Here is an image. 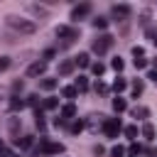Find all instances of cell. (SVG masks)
I'll list each match as a JSON object with an SVG mask.
<instances>
[{
  "instance_id": "1",
  "label": "cell",
  "mask_w": 157,
  "mask_h": 157,
  "mask_svg": "<svg viewBox=\"0 0 157 157\" xmlns=\"http://www.w3.org/2000/svg\"><path fill=\"white\" fill-rule=\"evenodd\" d=\"M5 22H7L10 29H15L20 34H34V29H37V25L32 20H25V17H17V15H7Z\"/></svg>"
},
{
  "instance_id": "2",
  "label": "cell",
  "mask_w": 157,
  "mask_h": 157,
  "mask_svg": "<svg viewBox=\"0 0 157 157\" xmlns=\"http://www.w3.org/2000/svg\"><path fill=\"white\" fill-rule=\"evenodd\" d=\"M64 152V145L61 142H52L47 137L39 140V145L34 147V155H61Z\"/></svg>"
},
{
  "instance_id": "3",
  "label": "cell",
  "mask_w": 157,
  "mask_h": 157,
  "mask_svg": "<svg viewBox=\"0 0 157 157\" xmlns=\"http://www.w3.org/2000/svg\"><path fill=\"white\" fill-rule=\"evenodd\" d=\"M110 47H113V37H110V34H101V37H98V39H93V44H91V49H93L98 56H103Z\"/></svg>"
},
{
  "instance_id": "4",
  "label": "cell",
  "mask_w": 157,
  "mask_h": 157,
  "mask_svg": "<svg viewBox=\"0 0 157 157\" xmlns=\"http://www.w3.org/2000/svg\"><path fill=\"white\" fill-rule=\"evenodd\" d=\"M120 130H123V125H120L118 118H105V120H103V132H105L108 137H118Z\"/></svg>"
},
{
  "instance_id": "5",
  "label": "cell",
  "mask_w": 157,
  "mask_h": 157,
  "mask_svg": "<svg viewBox=\"0 0 157 157\" xmlns=\"http://www.w3.org/2000/svg\"><path fill=\"white\" fill-rule=\"evenodd\" d=\"M56 37H59V39H66V42H71V39H76V37H78V32H76L74 27H69V25H59V27H56Z\"/></svg>"
},
{
  "instance_id": "6",
  "label": "cell",
  "mask_w": 157,
  "mask_h": 157,
  "mask_svg": "<svg viewBox=\"0 0 157 157\" xmlns=\"http://www.w3.org/2000/svg\"><path fill=\"white\" fill-rule=\"evenodd\" d=\"M91 15V5L88 2H81V5H76L74 10H71V20H83V17H88Z\"/></svg>"
},
{
  "instance_id": "7",
  "label": "cell",
  "mask_w": 157,
  "mask_h": 157,
  "mask_svg": "<svg viewBox=\"0 0 157 157\" xmlns=\"http://www.w3.org/2000/svg\"><path fill=\"white\" fill-rule=\"evenodd\" d=\"M44 71H47V61H34V64H29L27 76L29 78H37V76H44Z\"/></svg>"
},
{
  "instance_id": "8",
  "label": "cell",
  "mask_w": 157,
  "mask_h": 157,
  "mask_svg": "<svg viewBox=\"0 0 157 157\" xmlns=\"http://www.w3.org/2000/svg\"><path fill=\"white\" fill-rule=\"evenodd\" d=\"M103 115H88L86 118V128L91 130V132H98V128L103 130V120H101Z\"/></svg>"
},
{
  "instance_id": "9",
  "label": "cell",
  "mask_w": 157,
  "mask_h": 157,
  "mask_svg": "<svg viewBox=\"0 0 157 157\" xmlns=\"http://www.w3.org/2000/svg\"><path fill=\"white\" fill-rule=\"evenodd\" d=\"M74 69H76V61L74 59H64L59 64V76H69V74H74Z\"/></svg>"
},
{
  "instance_id": "10",
  "label": "cell",
  "mask_w": 157,
  "mask_h": 157,
  "mask_svg": "<svg viewBox=\"0 0 157 157\" xmlns=\"http://www.w3.org/2000/svg\"><path fill=\"white\" fill-rule=\"evenodd\" d=\"M59 118H61V120L76 118V105H74V103H66V105H61V110H59Z\"/></svg>"
},
{
  "instance_id": "11",
  "label": "cell",
  "mask_w": 157,
  "mask_h": 157,
  "mask_svg": "<svg viewBox=\"0 0 157 157\" xmlns=\"http://www.w3.org/2000/svg\"><path fill=\"white\" fill-rule=\"evenodd\" d=\"M130 113H132V118H137V120H145V118L150 115V110H147L145 105H135V108H132Z\"/></svg>"
},
{
  "instance_id": "12",
  "label": "cell",
  "mask_w": 157,
  "mask_h": 157,
  "mask_svg": "<svg viewBox=\"0 0 157 157\" xmlns=\"http://www.w3.org/2000/svg\"><path fill=\"white\" fill-rule=\"evenodd\" d=\"M113 15L115 17H128L130 15V5H113Z\"/></svg>"
},
{
  "instance_id": "13",
  "label": "cell",
  "mask_w": 157,
  "mask_h": 157,
  "mask_svg": "<svg viewBox=\"0 0 157 157\" xmlns=\"http://www.w3.org/2000/svg\"><path fill=\"white\" fill-rule=\"evenodd\" d=\"M25 105H27V101H22V98H17V96L10 98V110H12V113H15V110H22Z\"/></svg>"
},
{
  "instance_id": "14",
  "label": "cell",
  "mask_w": 157,
  "mask_h": 157,
  "mask_svg": "<svg viewBox=\"0 0 157 157\" xmlns=\"http://www.w3.org/2000/svg\"><path fill=\"white\" fill-rule=\"evenodd\" d=\"M7 128H10V132H12V135H17V132H20V128H22V120L15 115V118H10V120H7Z\"/></svg>"
},
{
  "instance_id": "15",
  "label": "cell",
  "mask_w": 157,
  "mask_h": 157,
  "mask_svg": "<svg viewBox=\"0 0 157 157\" xmlns=\"http://www.w3.org/2000/svg\"><path fill=\"white\" fill-rule=\"evenodd\" d=\"M74 61H76V66H81V69L91 66V56H88V54H78V56H76Z\"/></svg>"
},
{
  "instance_id": "16",
  "label": "cell",
  "mask_w": 157,
  "mask_h": 157,
  "mask_svg": "<svg viewBox=\"0 0 157 157\" xmlns=\"http://www.w3.org/2000/svg\"><path fill=\"white\" fill-rule=\"evenodd\" d=\"M125 108H128L125 98H120V96H118V98H113V110H115V113H123Z\"/></svg>"
},
{
  "instance_id": "17",
  "label": "cell",
  "mask_w": 157,
  "mask_h": 157,
  "mask_svg": "<svg viewBox=\"0 0 157 157\" xmlns=\"http://www.w3.org/2000/svg\"><path fill=\"white\" fill-rule=\"evenodd\" d=\"M15 145L22 147V150H27V147H32V137H29V135H25V137H15Z\"/></svg>"
},
{
  "instance_id": "18",
  "label": "cell",
  "mask_w": 157,
  "mask_h": 157,
  "mask_svg": "<svg viewBox=\"0 0 157 157\" xmlns=\"http://www.w3.org/2000/svg\"><path fill=\"white\" fill-rule=\"evenodd\" d=\"M56 83H59L56 78H42V83H39V86H42L44 91H54V88H56Z\"/></svg>"
},
{
  "instance_id": "19",
  "label": "cell",
  "mask_w": 157,
  "mask_h": 157,
  "mask_svg": "<svg viewBox=\"0 0 157 157\" xmlns=\"http://www.w3.org/2000/svg\"><path fill=\"white\" fill-rule=\"evenodd\" d=\"M125 88H128V81H125V78H115V81H113V91H115V93H123Z\"/></svg>"
},
{
  "instance_id": "20",
  "label": "cell",
  "mask_w": 157,
  "mask_h": 157,
  "mask_svg": "<svg viewBox=\"0 0 157 157\" xmlns=\"http://www.w3.org/2000/svg\"><path fill=\"white\" fill-rule=\"evenodd\" d=\"M76 93H78V91H76V86H66V88H61V96H64V98H69V101H74V98H76Z\"/></svg>"
},
{
  "instance_id": "21",
  "label": "cell",
  "mask_w": 157,
  "mask_h": 157,
  "mask_svg": "<svg viewBox=\"0 0 157 157\" xmlns=\"http://www.w3.org/2000/svg\"><path fill=\"white\" fill-rule=\"evenodd\" d=\"M142 135H145L147 140H155V125H152V123H145V125H142Z\"/></svg>"
},
{
  "instance_id": "22",
  "label": "cell",
  "mask_w": 157,
  "mask_h": 157,
  "mask_svg": "<svg viewBox=\"0 0 157 157\" xmlns=\"http://www.w3.org/2000/svg\"><path fill=\"white\" fill-rule=\"evenodd\" d=\"M56 105H59V101H56V98H44V103H42V108H44V110H54Z\"/></svg>"
},
{
  "instance_id": "23",
  "label": "cell",
  "mask_w": 157,
  "mask_h": 157,
  "mask_svg": "<svg viewBox=\"0 0 157 157\" xmlns=\"http://www.w3.org/2000/svg\"><path fill=\"white\" fill-rule=\"evenodd\" d=\"M81 130H83V123H81V120H74V123L69 125V132H71V135H78Z\"/></svg>"
},
{
  "instance_id": "24",
  "label": "cell",
  "mask_w": 157,
  "mask_h": 157,
  "mask_svg": "<svg viewBox=\"0 0 157 157\" xmlns=\"http://www.w3.org/2000/svg\"><path fill=\"white\" fill-rule=\"evenodd\" d=\"M86 88H88V78L86 76H78L76 78V91H86Z\"/></svg>"
},
{
  "instance_id": "25",
  "label": "cell",
  "mask_w": 157,
  "mask_h": 157,
  "mask_svg": "<svg viewBox=\"0 0 157 157\" xmlns=\"http://www.w3.org/2000/svg\"><path fill=\"white\" fill-rule=\"evenodd\" d=\"M93 27H96V29H105V27H108V20H105V17H96V20H93Z\"/></svg>"
},
{
  "instance_id": "26",
  "label": "cell",
  "mask_w": 157,
  "mask_h": 157,
  "mask_svg": "<svg viewBox=\"0 0 157 157\" xmlns=\"http://www.w3.org/2000/svg\"><path fill=\"white\" fill-rule=\"evenodd\" d=\"M91 71H93L96 76H103V71H105V66H103L101 61H96V64H91Z\"/></svg>"
},
{
  "instance_id": "27",
  "label": "cell",
  "mask_w": 157,
  "mask_h": 157,
  "mask_svg": "<svg viewBox=\"0 0 157 157\" xmlns=\"http://www.w3.org/2000/svg\"><path fill=\"white\" fill-rule=\"evenodd\" d=\"M142 88H145V86H142V81H140V78H135V81H132V93H135V96H140V93H142Z\"/></svg>"
},
{
  "instance_id": "28",
  "label": "cell",
  "mask_w": 157,
  "mask_h": 157,
  "mask_svg": "<svg viewBox=\"0 0 157 157\" xmlns=\"http://www.w3.org/2000/svg\"><path fill=\"white\" fill-rule=\"evenodd\" d=\"M125 135H128L130 140H135V137H137V125H128V128H125Z\"/></svg>"
},
{
  "instance_id": "29",
  "label": "cell",
  "mask_w": 157,
  "mask_h": 157,
  "mask_svg": "<svg viewBox=\"0 0 157 157\" xmlns=\"http://www.w3.org/2000/svg\"><path fill=\"white\" fill-rule=\"evenodd\" d=\"M110 157H125V147H120V145H115V147L110 150Z\"/></svg>"
},
{
  "instance_id": "30",
  "label": "cell",
  "mask_w": 157,
  "mask_h": 157,
  "mask_svg": "<svg viewBox=\"0 0 157 157\" xmlns=\"http://www.w3.org/2000/svg\"><path fill=\"white\" fill-rule=\"evenodd\" d=\"M110 66H113L115 71H123V66H125V64H123V59H120V56H115V59L110 61Z\"/></svg>"
},
{
  "instance_id": "31",
  "label": "cell",
  "mask_w": 157,
  "mask_h": 157,
  "mask_svg": "<svg viewBox=\"0 0 157 157\" xmlns=\"http://www.w3.org/2000/svg\"><path fill=\"white\" fill-rule=\"evenodd\" d=\"M37 103H39V96H37V93H32V96H27V105H32V108H37Z\"/></svg>"
},
{
  "instance_id": "32",
  "label": "cell",
  "mask_w": 157,
  "mask_h": 157,
  "mask_svg": "<svg viewBox=\"0 0 157 157\" xmlns=\"http://www.w3.org/2000/svg\"><path fill=\"white\" fill-rule=\"evenodd\" d=\"M140 152H142V145H137V142H132V145H130V155H132V157H137Z\"/></svg>"
},
{
  "instance_id": "33",
  "label": "cell",
  "mask_w": 157,
  "mask_h": 157,
  "mask_svg": "<svg viewBox=\"0 0 157 157\" xmlns=\"http://www.w3.org/2000/svg\"><path fill=\"white\" fill-rule=\"evenodd\" d=\"M145 66H147V59L145 56H137L135 59V69H145Z\"/></svg>"
},
{
  "instance_id": "34",
  "label": "cell",
  "mask_w": 157,
  "mask_h": 157,
  "mask_svg": "<svg viewBox=\"0 0 157 157\" xmlns=\"http://www.w3.org/2000/svg\"><path fill=\"white\" fill-rule=\"evenodd\" d=\"M96 93H101V96H105V93H108V86L98 81V83H96Z\"/></svg>"
},
{
  "instance_id": "35",
  "label": "cell",
  "mask_w": 157,
  "mask_h": 157,
  "mask_svg": "<svg viewBox=\"0 0 157 157\" xmlns=\"http://www.w3.org/2000/svg\"><path fill=\"white\" fill-rule=\"evenodd\" d=\"M7 66H10V56H0V74H2Z\"/></svg>"
},
{
  "instance_id": "36",
  "label": "cell",
  "mask_w": 157,
  "mask_h": 157,
  "mask_svg": "<svg viewBox=\"0 0 157 157\" xmlns=\"http://www.w3.org/2000/svg\"><path fill=\"white\" fill-rule=\"evenodd\" d=\"M132 56L137 59V56H145V49L142 47H132Z\"/></svg>"
},
{
  "instance_id": "37",
  "label": "cell",
  "mask_w": 157,
  "mask_h": 157,
  "mask_svg": "<svg viewBox=\"0 0 157 157\" xmlns=\"http://www.w3.org/2000/svg\"><path fill=\"white\" fill-rule=\"evenodd\" d=\"M147 78H150L152 83H157V69H152V71H147Z\"/></svg>"
},
{
  "instance_id": "38",
  "label": "cell",
  "mask_w": 157,
  "mask_h": 157,
  "mask_svg": "<svg viewBox=\"0 0 157 157\" xmlns=\"http://www.w3.org/2000/svg\"><path fill=\"white\" fill-rule=\"evenodd\" d=\"M12 91H15V93L22 91V81H15V83H12Z\"/></svg>"
},
{
  "instance_id": "39",
  "label": "cell",
  "mask_w": 157,
  "mask_h": 157,
  "mask_svg": "<svg viewBox=\"0 0 157 157\" xmlns=\"http://www.w3.org/2000/svg\"><path fill=\"white\" fill-rule=\"evenodd\" d=\"M0 157H12V155H10V150H7V147H0Z\"/></svg>"
},
{
  "instance_id": "40",
  "label": "cell",
  "mask_w": 157,
  "mask_h": 157,
  "mask_svg": "<svg viewBox=\"0 0 157 157\" xmlns=\"http://www.w3.org/2000/svg\"><path fill=\"white\" fill-rule=\"evenodd\" d=\"M147 155L150 157H157V150H147Z\"/></svg>"
},
{
  "instance_id": "41",
  "label": "cell",
  "mask_w": 157,
  "mask_h": 157,
  "mask_svg": "<svg viewBox=\"0 0 157 157\" xmlns=\"http://www.w3.org/2000/svg\"><path fill=\"white\" fill-rule=\"evenodd\" d=\"M0 147H5V145H2V140H0Z\"/></svg>"
},
{
  "instance_id": "42",
  "label": "cell",
  "mask_w": 157,
  "mask_h": 157,
  "mask_svg": "<svg viewBox=\"0 0 157 157\" xmlns=\"http://www.w3.org/2000/svg\"><path fill=\"white\" fill-rule=\"evenodd\" d=\"M12 157H20V155H12Z\"/></svg>"
},
{
  "instance_id": "43",
  "label": "cell",
  "mask_w": 157,
  "mask_h": 157,
  "mask_svg": "<svg viewBox=\"0 0 157 157\" xmlns=\"http://www.w3.org/2000/svg\"><path fill=\"white\" fill-rule=\"evenodd\" d=\"M155 44H157V37H155Z\"/></svg>"
},
{
  "instance_id": "44",
  "label": "cell",
  "mask_w": 157,
  "mask_h": 157,
  "mask_svg": "<svg viewBox=\"0 0 157 157\" xmlns=\"http://www.w3.org/2000/svg\"><path fill=\"white\" fill-rule=\"evenodd\" d=\"M155 64H157V59H155Z\"/></svg>"
}]
</instances>
